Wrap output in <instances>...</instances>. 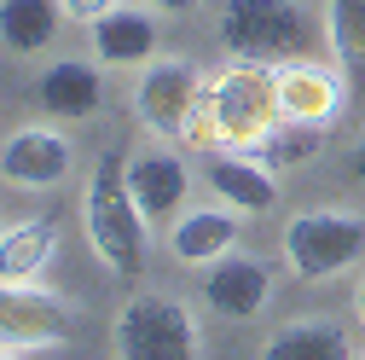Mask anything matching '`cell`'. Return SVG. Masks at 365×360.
I'll return each instance as SVG.
<instances>
[{"instance_id": "obj_1", "label": "cell", "mask_w": 365, "mask_h": 360, "mask_svg": "<svg viewBox=\"0 0 365 360\" xmlns=\"http://www.w3.org/2000/svg\"><path fill=\"white\" fill-rule=\"evenodd\" d=\"M81 227H87V244H93L99 267L116 279H140L145 261H151V221L145 209L133 204L128 192V174L116 157H105L81 186Z\"/></svg>"}, {"instance_id": "obj_2", "label": "cell", "mask_w": 365, "mask_h": 360, "mask_svg": "<svg viewBox=\"0 0 365 360\" xmlns=\"http://www.w3.org/2000/svg\"><path fill=\"white\" fill-rule=\"evenodd\" d=\"M116 360H203V326L197 308L168 291H140L116 308L110 326Z\"/></svg>"}, {"instance_id": "obj_3", "label": "cell", "mask_w": 365, "mask_h": 360, "mask_svg": "<svg viewBox=\"0 0 365 360\" xmlns=\"http://www.w3.org/2000/svg\"><path fill=\"white\" fill-rule=\"evenodd\" d=\"M215 35L238 64H284L307 53L302 0H220Z\"/></svg>"}, {"instance_id": "obj_4", "label": "cell", "mask_w": 365, "mask_h": 360, "mask_svg": "<svg viewBox=\"0 0 365 360\" xmlns=\"http://www.w3.org/2000/svg\"><path fill=\"white\" fill-rule=\"evenodd\" d=\"M359 256H365V215L354 209H307L284 227V267L302 285L348 274Z\"/></svg>"}, {"instance_id": "obj_5", "label": "cell", "mask_w": 365, "mask_h": 360, "mask_svg": "<svg viewBox=\"0 0 365 360\" xmlns=\"http://www.w3.org/2000/svg\"><path fill=\"white\" fill-rule=\"evenodd\" d=\"M209 87H215L220 140L238 146V151H255L267 134L284 122V111H279V64H232Z\"/></svg>"}, {"instance_id": "obj_6", "label": "cell", "mask_w": 365, "mask_h": 360, "mask_svg": "<svg viewBox=\"0 0 365 360\" xmlns=\"http://www.w3.org/2000/svg\"><path fill=\"white\" fill-rule=\"evenodd\" d=\"M203 70L192 64V59H180V53H168V59H151L145 70H140V81H133V116H140V128L145 134H163V140H180L186 134V116H192V105H197V94H203Z\"/></svg>"}, {"instance_id": "obj_7", "label": "cell", "mask_w": 365, "mask_h": 360, "mask_svg": "<svg viewBox=\"0 0 365 360\" xmlns=\"http://www.w3.org/2000/svg\"><path fill=\"white\" fill-rule=\"evenodd\" d=\"M76 331V308L41 285H0V343L12 349H58Z\"/></svg>"}, {"instance_id": "obj_8", "label": "cell", "mask_w": 365, "mask_h": 360, "mask_svg": "<svg viewBox=\"0 0 365 360\" xmlns=\"http://www.w3.org/2000/svg\"><path fill=\"white\" fill-rule=\"evenodd\" d=\"M279 111H284V122L336 128L348 111V76L331 64H313V59L279 64Z\"/></svg>"}, {"instance_id": "obj_9", "label": "cell", "mask_w": 365, "mask_h": 360, "mask_svg": "<svg viewBox=\"0 0 365 360\" xmlns=\"http://www.w3.org/2000/svg\"><path fill=\"white\" fill-rule=\"evenodd\" d=\"M70 169H76V146L58 128H18L0 146V180L24 192H53L58 180H70Z\"/></svg>"}, {"instance_id": "obj_10", "label": "cell", "mask_w": 365, "mask_h": 360, "mask_svg": "<svg viewBox=\"0 0 365 360\" xmlns=\"http://www.w3.org/2000/svg\"><path fill=\"white\" fill-rule=\"evenodd\" d=\"M272 302V267L261 256H226L203 274V308L215 320H255Z\"/></svg>"}, {"instance_id": "obj_11", "label": "cell", "mask_w": 365, "mask_h": 360, "mask_svg": "<svg viewBox=\"0 0 365 360\" xmlns=\"http://www.w3.org/2000/svg\"><path fill=\"white\" fill-rule=\"evenodd\" d=\"M122 174H128V192H133V204L145 209L151 227H157V221H168L180 204H186V192H192V169L180 163L168 146H145L140 157L122 163Z\"/></svg>"}, {"instance_id": "obj_12", "label": "cell", "mask_w": 365, "mask_h": 360, "mask_svg": "<svg viewBox=\"0 0 365 360\" xmlns=\"http://www.w3.org/2000/svg\"><path fill=\"white\" fill-rule=\"evenodd\" d=\"M238 239H244L238 209H186L168 227V256L180 267H215L226 256H238Z\"/></svg>"}, {"instance_id": "obj_13", "label": "cell", "mask_w": 365, "mask_h": 360, "mask_svg": "<svg viewBox=\"0 0 365 360\" xmlns=\"http://www.w3.org/2000/svg\"><path fill=\"white\" fill-rule=\"evenodd\" d=\"M35 99L58 122H81V116H93L105 105V76L87 59H53L41 70V81H35Z\"/></svg>"}, {"instance_id": "obj_14", "label": "cell", "mask_w": 365, "mask_h": 360, "mask_svg": "<svg viewBox=\"0 0 365 360\" xmlns=\"http://www.w3.org/2000/svg\"><path fill=\"white\" fill-rule=\"evenodd\" d=\"M87 47H93V59L105 70L110 64H151V53H157V18L145 6H116L99 24H87Z\"/></svg>"}, {"instance_id": "obj_15", "label": "cell", "mask_w": 365, "mask_h": 360, "mask_svg": "<svg viewBox=\"0 0 365 360\" xmlns=\"http://www.w3.org/2000/svg\"><path fill=\"white\" fill-rule=\"evenodd\" d=\"M64 233L58 221L35 215V221H18V227L0 233V285H41V274L53 267Z\"/></svg>"}, {"instance_id": "obj_16", "label": "cell", "mask_w": 365, "mask_h": 360, "mask_svg": "<svg viewBox=\"0 0 365 360\" xmlns=\"http://www.w3.org/2000/svg\"><path fill=\"white\" fill-rule=\"evenodd\" d=\"M209 192L226 204V209H238V215H267L272 204H279V174H272L261 157H215L209 163Z\"/></svg>"}, {"instance_id": "obj_17", "label": "cell", "mask_w": 365, "mask_h": 360, "mask_svg": "<svg viewBox=\"0 0 365 360\" xmlns=\"http://www.w3.org/2000/svg\"><path fill=\"white\" fill-rule=\"evenodd\" d=\"M261 360H354V343L325 314H302V320H284L267 331Z\"/></svg>"}, {"instance_id": "obj_18", "label": "cell", "mask_w": 365, "mask_h": 360, "mask_svg": "<svg viewBox=\"0 0 365 360\" xmlns=\"http://www.w3.org/2000/svg\"><path fill=\"white\" fill-rule=\"evenodd\" d=\"M58 24H64V0H0V47L18 59L47 53L58 41Z\"/></svg>"}, {"instance_id": "obj_19", "label": "cell", "mask_w": 365, "mask_h": 360, "mask_svg": "<svg viewBox=\"0 0 365 360\" xmlns=\"http://www.w3.org/2000/svg\"><path fill=\"white\" fill-rule=\"evenodd\" d=\"M325 47L348 87H365V0H325Z\"/></svg>"}, {"instance_id": "obj_20", "label": "cell", "mask_w": 365, "mask_h": 360, "mask_svg": "<svg viewBox=\"0 0 365 360\" xmlns=\"http://www.w3.org/2000/svg\"><path fill=\"white\" fill-rule=\"evenodd\" d=\"M325 140H331V128H307V122H279L267 134V140L255 146V157L272 169V174H284V169H302V163H313L319 151H325Z\"/></svg>"}, {"instance_id": "obj_21", "label": "cell", "mask_w": 365, "mask_h": 360, "mask_svg": "<svg viewBox=\"0 0 365 360\" xmlns=\"http://www.w3.org/2000/svg\"><path fill=\"white\" fill-rule=\"evenodd\" d=\"M122 0H64V18H76V24H99L105 12H116Z\"/></svg>"}, {"instance_id": "obj_22", "label": "cell", "mask_w": 365, "mask_h": 360, "mask_svg": "<svg viewBox=\"0 0 365 360\" xmlns=\"http://www.w3.org/2000/svg\"><path fill=\"white\" fill-rule=\"evenodd\" d=\"M348 174H354V186H365V134L348 146Z\"/></svg>"}, {"instance_id": "obj_23", "label": "cell", "mask_w": 365, "mask_h": 360, "mask_svg": "<svg viewBox=\"0 0 365 360\" xmlns=\"http://www.w3.org/2000/svg\"><path fill=\"white\" fill-rule=\"evenodd\" d=\"M140 6H151V12H192L197 0H140Z\"/></svg>"}, {"instance_id": "obj_24", "label": "cell", "mask_w": 365, "mask_h": 360, "mask_svg": "<svg viewBox=\"0 0 365 360\" xmlns=\"http://www.w3.org/2000/svg\"><path fill=\"white\" fill-rule=\"evenodd\" d=\"M354 314H359V326H365V279L354 285Z\"/></svg>"}, {"instance_id": "obj_25", "label": "cell", "mask_w": 365, "mask_h": 360, "mask_svg": "<svg viewBox=\"0 0 365 360\" xmlns=\"http://www.w3.org/2000/svg\"><path fill=\"white\" fill-rule=\"evenodd\" d=\"M0 360H18V349H6V343H0Z\"/></svg>"}, {"instance_id": "obj_26", "label": "cell", "mask_w": 365, "mask_h": 360, "mask_svg": "<svg viewBox=\"0 0 365 360\" xmlns=\"http://www.w3.org/2000/svg\"><path fill=\"white\" fill-rule=\"evenodd\" d=\"M359 360H365V354H359Z\"/></svg>"}]
</instances>
